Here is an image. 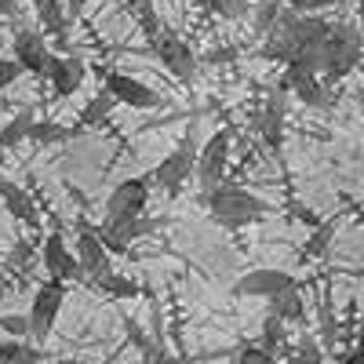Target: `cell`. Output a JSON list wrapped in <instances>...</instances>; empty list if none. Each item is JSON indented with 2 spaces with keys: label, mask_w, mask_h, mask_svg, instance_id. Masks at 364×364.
I'll return each mask as SVG.
<instances>
[{
  "label": "cell",
  "mask_w": 364,
  "mask_h": 364,
  "mask_svg": "<svg viewBox=\"0 0 364 364\" xmlns=\"http://www.w3.org/2000/svg\"><path fill=\"white\" fill-rule=\"evenodd\" d=\"M204 200L211 208V219H215L219 226H226V230H245L255 219H262V211H266V204L252 190L237 186V182H226V178L211 193H204Z\"/></svg>",
  "instance_id": "obj_1"
},
{
  "label": "cell",
  "mask_w": 364,
  "mask_h": 364,
  "mask_svg": "<svg viewBox=\"0 0 364 364\" xmlns=\"http://www.w3.org/2000/svg\"><path fill=\"white\" fill-rule=\"evenodd\" d=\"M41 259H44V269L51 281H84V273L77 266V255L73 248L63 240V233H48L44 237V248H41Z\"/></svg>",
  "instance_id": "obj_11"
},
{
  "label": "cell",
  "mask_w": 364,
  "mask_h": 364,
  "mask_svg": "<svg viewBox=\"0 0 364 364\" xmlns=\"http://www.w3.org/2000/svg\"><path fill=\"white\" fill-rule=\"evenodd\" d=\"M336 230H339L336 219H321V223L310 230L306 245H302V259H321V255L328 252V245L336 240Z\"/></svg>",
  "instance_id": "obj_22"
},
{
  "label": "cell",
  "mask_w": 364,
  "mask_h": 364,
  "mask_svg": "<svg viewBox=\"0 0 364 364\" xmlns=\"http://www.w3.org/2000/svg\"><path fill=\"white\" fill-rule=\"evenodd\" d=\"M0 328H4L11 339H29V324H26V314H0Z\"/></svg>",
  "instance_id": "obj_30"
},
{
  "label": "cell",
  "mask_w": 364,
  "mask_h": 364,
  "mask_svg": "<svg viewBox=\"0 0 364 364\" xmlns=\"http://www.w3.org/2000/svg\"><path fill=\"white\" fill-rule=\"evenodd\" d=\"M18 77H22V70H18L15 58H0V91H8Z\"/></svg>",
  "instance_id": "obj_32"
},
{
  "label": "cell",
  "mask_w": 364,
  "mask_h": 364,
  "mask_svg": "<svg viewBox=\"0 0 364 364\" xmlns=\"http://www.w3.org/2000/svg\"><path fill=\"white\" fill-rule=\"evenodd\" d=\"M233 364H277V357L266 353L262 346H240L237 357H233Z\"/></svg>",
  "instance_id": "obj_29"
},
{
  "label": "cell",
  "mask_w": 364,
  "mask_h": 364,
  "mask_svg": "<svg viewBox=\"0 0 364 364\" xmlns=\"http://www.w3.org/2000/svg\"><path fill=\"white\" fill-rule=\"evenodd\" d=\"M0 18H22V8H18V0H0Z\"/></svg>",
  "instance_id": "obj_35"
},
{
  "label": "cell",
  "mask_w": 364,
  "mask_h": 364,
  "mask_svg": "<svg viewBox=\"0 0 364 364\" xmlns=\"http://www.w3.org/2000/svg\"><path fill=\"white\" fill-rule=\"evenodd\" d=\"M44 77L51 80V91H55L58 99H70L73 91L84 84V63H80V58H73V55H51Z\"/></svg>",
  "instance_id": "obj_14"
},
{
  "label": "cell",
  "mask_w": 364,
  "mask_h": 364,
  "mask_svg": "<svg viewBox=\"0 0 364 364\" xmlns=\"http://www.w3.org/2000/svg\"><path fill=\"white\" fill-rule=\"evenodd\" d=\"M360 63V37L357 29L346 22H336L328 29V41L317 51V73L331 77V80H343L346 73H353Z\"/></svg>",
  "instance_id": "obj_2"
},
{
  "label": "cell",
  "mask_w": 364,
  "mask_h": 364,
  "mask_svg": "<svg viewBox=\"0 0 364 364\" xmlns=\"http://www.w3.org/2000/svg\"><path fill=\"white\" fill-rule=\"evenodd\" d=\"M197 149H200V146H197V135L186 132V135H182V142L171 149V154L161 157V164L154 168V182H157L161 190H168V193H178V190H182V182L193 175Z\"/></svg>",
  "instance_id": "obj_5"
},
{
  "label": "cell",
  "mask_w": 364,
  "mask_h": 364,
  "mask_svg": "<svg viewBox=\"0 0 364 364\" xmlns=\"http://www.w3.org/2000/svg\"><path fill=\"white\" fill-rule=\"evenodd\" d=\"M284 91H273V95L262 102V109H259V120H255V128H259V135H262V142L269 146V149H277L281 142H284Z\"/></svg>",
  "instance_id": "obj_15"
},
{
  "label": "cell",
  "mask_w": 364,
  "mask_h": 364,
  "mask_svg": "<svg viewBox=\"0 0 364 364\" xmlns=\"http://www.w3.org/2000/svg\"><path fill=\"white\" fill-rule=\"evenodd\" d=\"M63 302H66V284L63 281H44L29 302V314H26V324H29V339L33 343H48V336L55 331V321L63 314Z\"/></svg>",
  "instance_id": "obj_3"
},
{
  "label": "cell",
  "mask_w": 364,
  "mask_h": 364,
  "mask_svg": "<svg viewBox=\"0 0 364 364\" xmlns=\"http://www.w3.org/2000/svg\"><path fill=\"white\" fill-rule=\"evenodd\" d=\"M281 4L295 15H317V11H328V8H336L339 0H281Z\"/></svg>",
  "instance_id": "obj_28"
},
{
  "label": "cell",
  "mask_w": 364,
  "mask_h": 364,
  "mask_svg": "<svg viewBox=\"0 0 364 364\" xmlns=\"http://www.w3.org/2000/svg\"><path fill=\"white\" fill-rule=\"evenodd\" d=\"M113 106H117V102H113V99L106 95V91H102V95H95V99H91V102L80 109V124H84V128H91V124H102V120L109 117V109H113Z\"/></svg>",
  "instance_id": "obj_26"
},
{
  "label": "cell",
  "mask_w": 364,
  "mask_h": 364,
  "mask_svg": "<svg viewBox=\"0 0 364 364\" xmlns=\"http://www.w3.org/2000/svg\"><path fill=\"white\" fill-rule=\"evenodd\" d=\"M208 8L223 18H245L252 11V0H208Z\"/></svg>",
  "instance_id": "obj_27"
},
{
  "label": "cell",
  "mask_w": 364,
  "mask_h": 364,
  "mask_svg": "<svg viewBox=\"0 0 364 364\" xmlns=\"http://www.w3.org/2000/svg\"><path fill=\"white\" fill-rule=\"evenodd\" d=\"M95 284L102 295H109V299H135V295H142V288H139V281H132V277H124V273H113V269H106V273H99Z\"/></svg>",
  "instance_id": "obj_20"
},
{
  "label": "cell",
  "mask_w": 364,
  "mask_h": 364,
  "mask_svg": "<svg viewBox=\"0 0 364 364\" xmlns=\"http://www.w3.org/2000/svg\"><path fill=\"white\" fill-rule=\"evenodd\" d=\"M106 95L113 102L132 106V109H157V106H164L161 91H154L146 80H135V77L120 73V70H109L106 73Z\"/></svg>",
  "instance_id": "obj_8"
},
{
  "label": "cell",
  "mask_w": 364,
  "mask_h": 364,
  "mask_svg": "<svg viewBox=\"0 0 364 364\" xmlns=\"http://www.w3.org/2000/svg\"><path fill=\"white\" fill-rule=\"evenodd\" d=\"M11 58L18 63L22 73H33V77H44L48 70V58H51V48H48V37L41 29H15L11 37Z\"/></svg>",
  "instance_id": "obj_9"
},
{
  "label": "cell",
  "mask_w": 364,
  "mask_h": 364,
  "mask_svg": "<svg viewBox=\"0 0 364 364\" xmlns=\"http://www.w3.org/2000/svg\"><path fill=\"white\" fill-rule=\"evenodd\" d=\"M291 364H324V353L314 339H302V346L295 350V360Z\"/></svg>",
  "instance_id": "obj_31"
},
{
  "label": "cell",
  "mask_w": 364,
  "mask_h": 364,
  "mask_svg": "<svg viewBox=\"0 0 364 364\" xmlns=\"http://www.w3.org/2000/svg\"><path fill=\"white\" fill-rule=\"evenodd\" d=\"M230 132L223 128V132H215V135H208L204 139V146L197 149V161H193V175H197V182H200V190L204 193H211L223 182V175H226V164H230Z\"/></svg>",
  "instance_id": "obj_4"
},
{
  "label": "cell",
  "mask_w": 364,
  "mask_h": 364,
  "mask_svg": "<svg viewBox=\"0 0 364 364\" xmlns=\"http://www.w3.org/2000/svg\"><path fill=\"white\" fill-rule=\"evenodd\" d=\"M291 215L299 219V223H306V230H314L317 223H321V215L314 208H306V204H299V200H291Z\"/></svg>",
  "instance_id": "obj_33"
},
{
  "label": "cell",
  "mask_w": 364,
  "mask_h": 364,
  "mask_svg": "<svg viewBox=\"0 0 364 364\" xmlns=\"http://www.w3.org/2000/svg\"><path fill=\"white\" fill-rule=\"evenodd\" d=\"M41 350L29 346L26 339H4L0 343V364H37Z\"/></svg>",
  "instance_id": "obj_23"
},
{
  "label": "cell",
  "mask_w": 364,
  "mask_h": 364,
  "mask_svg": "<svg viewBox=\"0 0 364 364\" xmlns=\"http://www.w3.org/2000/svg\"><path fill=\"white\" fill-rule=\"evenodd\" d=\"M157 226H161L157 219H146V215H124V219H106V223L95 230V237L102 240V248H106L109 255H124V252L132 248V240L149 237Z\"/></svg>",
  "instance_id": "obj_7"
},
{
  "label": "cell",
  "mask_w": 364,
  "mask_h": 364,
  "mask_svg": "<svg viewBox=\"0 0 364 364\" xmlns=\"http://www.w3.org/2000/svg\"><path fill=\"white\" fill-rule=\"evenodd\" d=\"M73 255H77V266H80V273H84V281H95L99 273H106V269H109V259H113V255L102 248V240L95 237V230H91L87 223H80Z\"/></svg>",
  "instance_id": "obj_13"
},
{
  "label": "cell",
  "mask_w": 364,
  "mask_h": 364,
  "mask_svg": "<svg viewBox=\"0 0 364 364\" xmlns=\"http://www.w3.org/2000/svg\"><path fill=\"white\" fill-rule=\"evenodd\" d=\"M142 29H146V37H149V41H157V37H161L157 15H154V8H149V4H142Z\"/></svg>",
  "instance_id": "obj_34"
},
{
  "label": "cell",
  "mask_w": 364,
  "mask_h": 364,
  "mask_svg": "<svg viewBox=\"0 0 364 364\" xmlns=\"http://www.w3.org/2000/svg\"><path fill=\"white\" fill-rule=\"evenodd\" d=\"M0 204H4V211L11 219H18L26 226H37V204H33V197H29L18 182H11L4 175H0Z\"/></svg>",
  "instance_id": "obj_16"
},
{
  "label": "cell",
  "mask_w": 364,
  "mask_h": 364,
  "mask_svg": "<svg viewBox=\"0 0 364 364\" xmlns=\"http://www.w3.org/2000/svg\"><path fill=\"white\" fill-rule=\"evenodd\" d=\"M284 343H288V324L277 321L273 314H266V321H262V350L266 353H277Z\"/></svg>",
  "instance_id": "obj_24"
},
{
  "label": "cell",
  "mask_w": 364,
  "mask_h": 364,
  "mask_svg": "<svg viewBox=\"0 0 364 364\" xmlns=\"http://www.w3.org/2000/svg\"><path fill=\"white\" fill-rule=\"evenodd\" d=\"M343 364H364V353H360V350H350V353L343 357Z\"/></svg>",
  "instance_id": "obj_37"
},
{
  "label": "cell",
  "mask_w": 364,
  "mask_h": 364,
  "mask_svg": "<svg viewBox=\"0 0 364 364\" xmlns=\"http://www.w3.org/2000/svg\"><path fill=\"white\" fill-rule=\"evenodd\" d=\"M149 200V178L135 175L124 178L120 186H113V193L106 197V219H124V215H142Z\"/></svg>",
  "instance_id": "obj_10"
},
{
  "label": "cell",
  "mask_w": 364,
  "mask_h": 364,
  "mask_svg": "<svg viewBox=\"0 0 364 364\" xmlns=\"http://www.w3.org/2000/svg\"><path fill=\"white\" fill-rule=\"evenodd\" d=\"M77 139V128H66L58 120H33L29 124V135L26 142H37V146H58V142H70Z\"/></svg>",
  "instance_id": "obj_18"
},
{
  "label": "cell",
  "mask_w": 364,
  "mask_h": 364,
  "mask_svg": "<svg viewBox=\"0 0 364 364\" xmlns=\"http://www.w3.org/2000/svg\"><path fill=\"white\" fill-rule=\"evenodd\" d=\"M102 364H113V357H109V360H102Z\"/></svg>",
  "instance_id": "obj_39"
},
{
  "label": "cell",
  "mask_w": 364,
  "mask_h": 364,
  "mask_svg": "<svg viewBox=\"0 0 364 364\" xmlns=\"http://www.w3.org/2000/svg\"><path fill=\"white\" fill-rule=\"evenodd\" d=\"M87 4H91V0H70V11H73V15H80Z\"/></svg>",
  "instance_id": "obj_38"
},
{
  "label": "cell",
  "mask_w": 364,
  "mask_h": 364,
  "mask_svg": "<svg viewBox=\"0 0 364 364\" xmlns=\"http://www.w3.org/2000/svg\"><path fill=\"white\" fill-rule=\"evenodd\" d=\"M11 255H15L18 262H26V259H29V245H22V240H18V245H15V252H11Z\"/></svg>",
  "instance_id": "obj_36"
},
{
  "label": "cell",
  "mask_w": 364,
  "mask_h": 364,
  "mask_svg": "<svg viewBox=\"0 0 364 364\" xmlns=\"http://www.w3.org/2000/svg\"><path fill=\"white\" fill-rule=\"evenodd\" d=\"M248 15L255 18V33L266 37L269 29H273V22H277V15H281V0H259Z\"/></svg>",
  "instance_id": "obj_25"
},
{
  "label": "cell",
  "mask_w": 364,
  "mask_h": 364,
  "mask_svg": "<svg viewBox=\"0 0 364 364\" xmlns=\"http://www.w3.org/2000/svg\"><path fill=\"white\" fill-rule=\"evenodd\" d=\"M288 288H299V281L291 277L288 269H277V266H259V269H248L245 277L233 281V295L237 299H273Z\"/></svg>",
  "instance_id": "obj_6"
},
{
  "label": "cell",
  "mask_w": 364,
  "mask_h": 364,
  "mask_svg": "<svg viewBox=\"0 0 364 364\" xmlns=\"http://www.w3.org/2000/svg\"><path fill=\"white\" fill-rule=\"evenodd\" d=\"M33 4V15H37V22H41V33L44 37H58L63 41L66 37V11H63V4L58 0H29Z\"/></svg>",
  "instance_id": "obj_17"
},
{
  "label": "cell",
  "mask_w": 364,
  "mask_h": 364,
  "mask_svg": "<svg viewBox=\"0 0 364 364\" xmlns=\"http://www.w3.org/2000/svg\"><path fill=\"white\" fill-rule=\"evenodd\" d=\"M154 48H157L161 66H164L171 77L190 80V77L197 73V55H193V48L182 41V37H175V33H161V37L154 41Z\"/></svg>",
  "instance_id": "obj_12"
},
{
  "label": "cell",
  "mask_w": 364,
  "mask_h": 364,
  "mask_svg": "<svg viewBox=\"0 0 364 364\" xmlns=\"http://www.w3.org/2000/svg\"><path fill=\"white\" fill-rule=\"evenodd\" d=\"M33 120H37V113H33V109H18V113L8 120V124L0 128V149H15V146H22Z\"/></svg>",
  "instance_id": "obj_21"
},
{
  "label": "cell",
  "mask_w": 364,
  "mask_h": 364,
  "mask_svg": "<svg viewBox=\"0 0 364 364\" xmlns=\"http://www.w3.org/2000/svg\"><path fill=\"white\" fill-rule=\"evenodd\" d=\"M269 314L277 317V321H284V324L302 321V317H306V302H302V291H299V288H288V291H281V295H273V299H269Z\"/></svg>",
  "instance_id": "obj_19"
}]
</instances>
